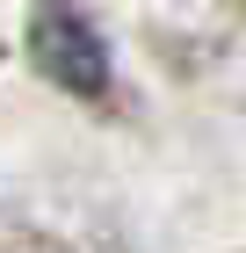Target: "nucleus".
<instances>
[{
	"instance_id": "nucleus-1",
	"label": "nucleus",
	"mask_w": 246,
	"mask_h": 253,
	"mask_svg": "<svg viewBox=\"0 0 246 253\" xmlns=\"http://www.w3.org/2000/svg\"><path fill=\"white\" fill-rule=\"evenodd\" d=\"M29 58L73 94H109V43L73 0H44L29 15Z\"/></svg>"
}]
</instances>
